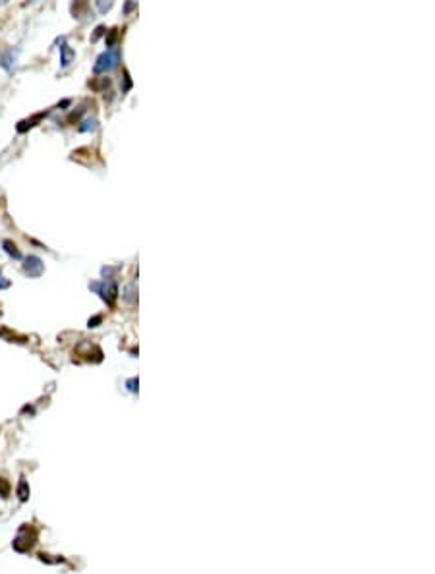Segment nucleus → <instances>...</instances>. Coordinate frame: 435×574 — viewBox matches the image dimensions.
<instances>
[{
    "mask_svg": "<svg viewBox=\"0 0 435 574\" xmlns=\"http://www.w3.org/2000/svg\"><path fill=\"white\" fill-rule=\"evenodd\" d=\"M91 290H95V292L105 300V302L109 303V305H112L114 303V300H116V296H118V288H116V284L114 282H93L91 284Z\"/></svg>",
    "mask_w": 435,
    "mask_h": 574,
    "instance_id": "obj_1",
    "label": "nucleus"
},
{
    "mask_svg": "<svg viewBox=\"0 0 435 574\" xmlns=\"http://www.w3.org/2000/svg\"><path fill=\"white\" fill-rule=\"evenodd\" d=\"M23 271L27 273L29 277H41L45 271L43 261L39 259L37 255H29V257L25 259V263H23Z\"/></svg>",
    "mask_w": 435,
    "mask_h": 574,
    "instance_id": "obj_2",
    "label": "nucleus"
},
{
    "mask_svg": "<svg viewBox=\"0 0 435 574\" xmlns=\"http://www.w3.org/2000/svg\"><path fill=\"white\" fill-rule=\"evenodd\" d=\"M2 248H4V251H6L10 257H14V259H20V257H22V253L18 251L16 244L10 242V240H4V242H2Z\"/></svg>",
    "mask_w": 435,
    "mask_h": 574,
    "instance_id": "obj_4",
    "label": "nucleus"
},
{
    "mask_svg": "<svg viewBox=\"0 0 435 574\" xmlns=\"http://www.w3.org/2000/svg\"><path fill=\"white\" fill-rule=\"evenodd\" d=\"M0 491H2V497H8L10 488H8V483H6V481H0Z\"/></svg>",
    "mask_w": 435,
    "mask_h": 574,
    "instance_id": "obj_7",
    "label": "nucleus"
},
{
    "mask_svg": "<svg viewBox=\"0 0 435 574\" xmlns=\"http://www.w3.org/2000/svg\"><path fill=\"white\" fill-rule=\"evenodd\" d=\"M8 286H10V282H8V281H4V277L0 275V288H8Z\"/></svg>",
    "mask_w": 435,
    "mask_h": 574,
    "instance_id": "obj_10",
    "label": "nucleus"
},
{
    "mask_svg": "<svg viewBox=\"0 0 435 574\" xmlns=\"http://www.w3.org/2000/svg\"><path fill=\"white\" fill-rule=\"evenodd\" d=\"M101 323V315H95L93 319H89V327H97Z\"/></svg>",
    "mask_w": 435,
    "mask_h": 574,
    "instance_id": "obj_9",
    "label": "nucleus"
},
{
    "mask_svg": "<svg viewBox=\"0 0 435 574\" xmlns=\"http://www.w3.org/2000/svg\"><path fill=\"white\" fill-rule=\"evenodd\" d=\"M18 495H20L22 501H27V497H29V488H27V481H25V479H22L20 485H18Z\"/></svg>",
    "mask_w": 435,
    "mask_h": 574,
    "instance_id": "obj_6",
    "label": "nucleus"
},
{
    "mask_svg": "<svg viewBox=\"0 0 435 574\" xmlns=\"http://www.w3.org/2000/svg\"><path fill=\"white\" fill-rule=\"evenodd\" d=\"M60 51H62V66H68L70 60H72V56H74V53H72V49H70L68 45H62Z\"/></svg>",
    "mask_w": 435,
    "mask_h": 574,
    "instance_id": "obj_5",
    "label": "nucleus"
},
{
    "mask_svg": "<svg viewBox=\"0 0 435 574\" xmlns=\"http://www.w3.org/2000/svg\"><path fill=\"white\" fill-rule=\"evenodd\" d=\"M136 385H138V379L134 377V379H130L128 383H126V387H128V390H132V392H136Z\"/></svg>",
    "mask_w": 435,
    "mask_h": 574,
    "instance_id": "obj_8",
    "label": "nucleus"
},
{
    "mask_svg": "<svg viewBox=\"0 0 435 574\" xmlns=\"http://www.w3.org/2000/svg\"><path fill=\"white\" fill-rule=\"evenodd\" d=\"M114 64H116V55H112V53H107V55H103L101 58L97 60V64H95V72H107V70H112L114 68Z\"/></svg>",
    "mask_w": 435,
    "mask_h": 574,
    "instance_id": "obj_3",
    "label": "nucleus"
}]
</instances>
